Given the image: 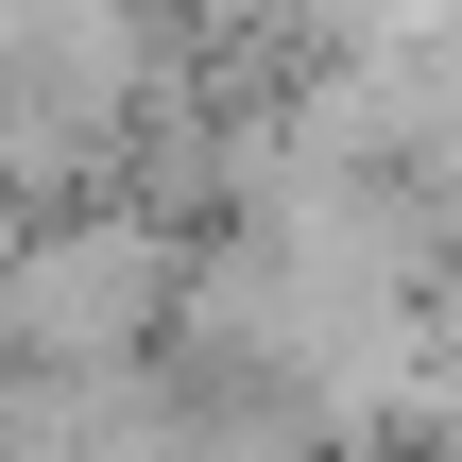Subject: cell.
Listing matches in <instances>:
<instances>
[{
  "label": "cell",
  "instance_id": "1",
  "mask_svg": "<svg viewBox=\"0 0 462 462\" xmlns=\"http://www.w3.org/2000/svg\"><path fill=\"white\" fill-rule=\"evenodd\" d=\"M189 223L171 206H34L0 223V377L17 360H154L189 309Z\"/></svg>",
  "mask_w": 462,
  "mask_h": 462
}]
</instances>
